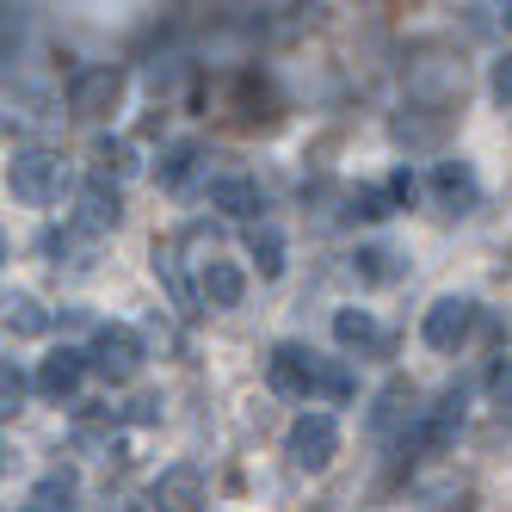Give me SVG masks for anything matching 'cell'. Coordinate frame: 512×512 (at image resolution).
<instances>
[{"label": "cell", "instance_id": "11", "mask_svg": "<svg viewBox=\"0 0 512 512\" xmlns=\"http://www.w3.org/2000/svg\"><path fill=\"white\" fill-rule=\"evenodd\" d=\"M210 204H216V210H229V216H247V223H253V216L266 210V192H260V179L229 173V179H216V186H210Z\"/></svg>", "mask_w": 512, "mask_h": 512}, {"label": "cell", "instance_id": "13", "mask_svg": "<svg viewBox=\"0 0 512 512\" xmlns=\"http://www.w3.org/2000/svg\"><path fill=\"white\" fill-rule=\"evenodd\" d=\"M432 192L445 198L451 210H475V198H482V192H475L469 161H438V167H432Z\"/></svg>", "mask_w": 512, "mask_h": 512}, {"label": "cell", "instance_id": "9", "mask_svg": "<svg viewBox=\"0 0 512 512\" xmlns=\"http://www.w3.org/2000/svg\"><path fill=\"white\" fill-rule=\"evenodd\" d=\"M198 290H204V303L210 309H235L241 297H247V278H241V266L235 260H198Z\"/></svg>", "mask_w": 512, "mask_h": 512}, {"label": "cell", "instance_id": "22", "mask_svg": "<svg viewBox=\"0 0 512 512\" xmlns=\"http://www.w3.org/2000/svg\"><path fill=\"white\" fill-rule=\"evenodd\" d=\"M389 204H395V198H389V186H383V192H377V186H364V192L352 198V216H364V223H377V216H389Z\"/></svg>", "mask_w": 512, "mask_h": 512}, {"label": "cell", "instance_id": "6", "mask_svg": "<svg viewBox=\"0 0 512 512\" xmlns=\"http://www.w3.org/2000/svg\"><path fill=\"white\" fill-rule=\"evenodd\" d=\"M469 321H475V303H469V297H438V303L426 309V321H420V334H426L432 352H457L463 334H469Z\"/></svg>", "mask_w": 512, "mask_h": 512}, {"label": "cell", "instance_id": "10", "mask_svg": "<svg viewBox=\"0 0 512 512\" xmlns=\"http://www.w3.org/2000/svg\"><path fill=\"white\" fill-rule=\"evenodd\" d=\"M457 426H463V383H457V389H445V395H438V408H432V414L420 420V432H414V445H420V451H445Z\"/></svg>", "mask_w": 512, "mask_h": 512}, {"label": "cell", "instance_id": "5", "mask_svg": "<svg viewBox=\"0 0 512 512\" xmlns=\"http://www.w3.org/2000/svg\"><path fill=\"white\" fill-rule=\"evenodd\" d=\"M118 93H124V68H81L75 81H68V112L75 118H105L118 105Z\"/></svg>", "mask_w": 512, "mask_h": 512}, {"label": "cell", "instance_id": "7", "mask_svg": "<svg viewBox=\"0 0 512 512\" xmlns=\"http://www.w3.org/2000/svg\"><path fill=\"white\" fill-rule=\"evenodd\" d=\"M204 506V475L198 463H173L155 482V512H198Z\"/></svg>", "mask_w": 512, "mask_h": 512}, {"label": "cell", "instance_id": "23", "mask_svg": "<svg viewBox=\"0 0 512 512\" xmlns=\"http://www.w3.org/2000/svg\"><path fill=\"white\" fill-rule=\"evenodd\" d=\"M488 395H494V408H512V358L488 364Z\"/></svg>", "mask_w": 512, "mask_h": 512}, {"label": "cell", "instance_id": "12", "mask_svg": "<svg viewBox=\"0 0 512 512\" xmlns=\"http://www.w3.org/2000/svg\"><path fill=\"white\" fill-rule=\"evenodd\" d=\"M155 278L167 284V297H173V309H186V315H204V297L186 284V272H179V247L167 241V247H155Z\"/></svg>", "mask_w": 512, "mask_h": 512}, {"label": "cell", "instance_id": "14", "mask_svg": "<svg viewBox=\"0 0 512 512\" xmlns=\"http://www.w3.org/2000/svg\"><path fill=\"white\" fill-rule=\"evenodd\" d=\"M401 272H408V260H401L395 247H358L352 253V278L358 284H395Z\"/></svg>", "mask_w": 512, "mask_h": 512}, {"label": "cell", "instance_id": "4", "mask_svg": "<svg viewBox=\"0 0 512 512\" xmlns=\"http://www.w3.org/2000/svg\"><path fill=\"white\" fill-rule=\"evenodd\" d=\"M87 364L105 377V383H130L136 371H142V340L130 334V327H99L93 334V346H87Z\"/></svg>", "mask_w": 512, "mask_h": 512}, {"label": "cell", "instance_id": "21", "mask_svg": "<svg viewBox=\"0 0 512 512\" xmlns=\"http://www.w3.org/2000/svg\"><path fill=\"white\" fill-rule=\"evenodd\" d=\"M0 408H7V420L25 408V371H19L13 358H7V371H0Z\"/></svg>", "mask_w": 512, "mask_h": 512}, {"label": "cell", "instance_id": "24", "mask_svg": "<svg viewBox=\"0 0 512 512\" xmlns=\"http://www.w3.org/2000/svg\"><path fill=\"white\" fill-rule=\"evenodd\" d=\"M494 99H500V105H512V50L494 62Z\"/></svg>", "mask_w": 512, "mask_h": 512}, {"label": "cell", "instance_id": "2", "mask_svg": "<svg viewBox=\"0 0 512 512\" xmlns=\"http://www.w3.org/2000/svg\"><path fill=\"white\" fill-rule=\"evenodd\" d=\"M7 186H13V198L19 204H62V192H68V161L56 155V149H44V142H31V149H13V161H7Z\"/></svg>", "mask_w": 512, "mask_h": 512}, {"label": "cell", "instance_id": "25", "mask_svg": "<svg viewBox=\"0 0 512 512\" xmlns=\"http://www.w3.org/2000/svg\"><path fill=\"white\" fill-rule=\"evenodd\" d=\"M389 198H395L401 210L414 204V173H408V167H401V173H389Z\"/></svg>", "mask_w": 512, "mask_h": 512}, {"label": "cell", "instance_id": "15", "mask_svg": "<svg viewBox=\"0 0 512 512\" xmlns=\"http://www.w3.org/2000/svg\"><path fill=\"white\" fill-rule=\"evenodd\" d=\"M334 340L352 346V352H383V327L364 315V309H340L334 315Z\"/></svg>", "mask_w": 512, "mask_h": 512}, {"label": "cell", "instance_id": "17", "mask_svg": "<svg viewBox=\"0 0 512 512\" xmlns=\"http://www.w3.org/2000/svg\"><path fill=\"white\" fill-rule=\"evenodd\" d=\"M247 253L260 260V272H266V278H278V272H284V235H278L272 223H253V235H247Z\"/></svg>", "mask_w": 512, "mask_h": 512}, {"label": "cell", "instance_id": "1", "mask_svg": "<svg viewBox=\"0 0 512 512\" xmlns=\"http://www.w3.org/2000/svg\"><path fill=\"white\" fill-rule=\"evenodd\" d=\"M266 377H272L278 395H321V401H352V389H358L340 358H321L309 346H278Z\"/></svg>", "mask_w": 512, "mask_h": 512}, {"label": "cell", "instance_id": "16", "mask_svg": "<svg viewBox=\"0 0 512 512\" xmlns=\"http://www.w3.org/2000/svg\"><path fill=\"white\" fill-rule=\"evenodd\" d=\"M408 414H414V389H408V383L395 377V383H389V389L377 395V414H371V432H377V438H389L395 426H408Z\"/></svg>", "mask_w": 512, "mask_h": 512}, {"label": "cell", "instance_id": "19", "mask_svg": "<svg viewBox=\"0 0 512 512\" xmlns=\"http://www.w3.org/2000/svg\"><path fill=\"white\" fill-rule=\"evenodd\" d=\"M68 500H75V475H68V469H50L44 482H38V500H31V506H44V512H68Z\"/></svg>", "mask_w": 512, "mask_h": 512}, {"label": "cell", "instance_id": "3", "mask_svg": "<svg viewBox=\"0 0 512 512\" xmlns=\"http://www.w3.org/2000/svg\"><path fill=\"white\" fill-rule=\"evenodd\" d=\"M284 457L297 463V469H327L340 457V426H334V414H297L290 420V432H284Z\"/></svg>", "mask_w": 512, "mask_h": 512}, {"label": "cell", "instance_id": "18", "mask_svg": "<svg viewBox=\"0 0 512 512\" xmlns=\"http://www.w3.org/2000/svg\"><path fill=\"white\" fill-rule=\"evenodd\" d=\"M192 173H198V142H179V149L161 155V186H167V192H186Z\"/></svg>", "mask_w": 512, "mask_h": 512}, {"label": "cell", "instance_id": "27", "mask_svg": "<svg viewBox=\"0 0 512 512\" xmlns=\"http://www.w3.org/2000/svg\"><path fill=\"white\" fill-rule=\"evenodd\" d=\"M19 512H44V506H19Z\"/></svg>", "mask_w": 512, "mask_h": 512}, {"label": "cell", "instance_id": "26", "mask_svg": "<svg viewBox=\"0 0 512 512\" xmlns=\"http://www.w3.org/2000/svg\"><path fill=\"white\" fill-rule=\"evenodd\" d=\"M500 19H506V31H512V7H506V13H500Z\"/></svg>", "mask_w": 512, "mask_h": 512}, {"label": "cell", "instance_id": "20", "mask_svg": "<svg viewBox=\"0 0 512 512\" xmlns=\"http://www.w3.org/2000/svg\"><path fill=\"white\" fill-rule=\"evenodd\" d=\"M7 327H13V334H44L50 315L31 303V297H19V290H13V297H7Z\"/></svg>", "mask_w": 512, "mask_h": 512}, {"label": "cell", "instance_id": "8", "mask_svg": "<svg viewBox=\"0 0 512 512\" xmlns=\"http://www.w3.org/2000/svg\"><path fill=\"white\" fill-rule=\"evenodd\" d=\"M87 371H93V364H87V352H75V346H56V352L38 364V395H50V401L75 395Z\"/></svg>", "mask_w": 512, "mask_h": 512}]
</instances>
